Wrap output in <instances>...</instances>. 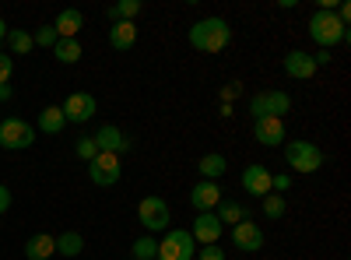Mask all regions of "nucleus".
Masks as SVG:
<instances>
[{
    "mask_svg": "<svg viewBox=\"0 0 351 260\" xmlns=\"http://www.w3.org/2000/svg\"><path fill=\"white\" fill-rule=\"evenodd\" d=\"M232 43V28L225 18H200L190 25V46L200 53H221Z\"/></svg>",
    "mask_w": 351,
    "mask_h": 260,
    "instance_id": "1",
    "label": "nucleus"
},
{
    "mask_svg": "<svg viewBox=\"0 0 351 260\" xmlns=\"http://www.w3.org/2000/svg\"><path fill=\"white\" fill-rule=\"evenodd\" d=\"M309 36L319 49H334V46L348 43V25L334 11H316L309 18Z\"/></svg>",
    "mask_w": 351,
    "mask_h": 260,
    "instance_id": "2",
    "label": "nucleus"
},
{
    "mask_svg": "<svg viewBox=\"0 0 351 260\" xmlns=\"http://www.w3.org/2000/svg\"><path fill=\"white\" fill-rule=\"evenodd\" d=\"M285 162H288V169H295V172H302V176H309V172L324 169L327 155L313 141H285Z\"/></svg>",
    "mask_w": 351,
    "mask_h": 260,
    "instance_id": "3",
    "label": "nucleus"
},
{
    "mask_svg": "<svg viewBox=\"0 0 351 260\" xmlns=\"http://www.w3.org/2000/svg\"><path fill=\"white\" fill-rule=\"evenodd\" d=\"M137 222L141 228L148 236L155 233H169V225H172V211L162 197H141V204H137Z\"/></svg>",
    "mask_w": 351,
    "mask_h": 260,
    "instance_id": "4",
    "label": "nucleus"
},
{
    "mask_svg": "<svg viewBox=\"0 0 351 260\" xmlns=\"http://www.w3.org/2000/svg\"><path fill=\"white\" fill-rule=\"evenodd\" d=\"M193 257H197V243L190 236V228H169L158 243L155 260H193Z\"/></svg>",
    "mask_w": 351,
    "mask_h": 260,
    "instance_id": "5",
    "label": "nucleus"
},
{
    "mask_svg": "<svg viewBox=\"0 0 351 260\" xmlns=\"http://www.w3.org/2000/svg\"><path fill=\"white\" fill-rule=\"evenodd\" d=\"M36 144V127L25 123L21 117H4L0 120V148L8 152H21V148H32Z\"/></svg>",
    "mask_w": 351,
    "mask_h": 260,
    "instance_id": "6",
    "label": "nucleus"
},
{
    "mask_svg": "<svg viewBox=\"0 0 351 260\" xmlns=\"http://www.w3.org/2000/svg\"><path fill=\"white\" fill-rule=\"evenodd\" d=\"M250 117L253 120H263V117H278V120H285V113L291 109V99H288V92H256L253 99H250Z\"/></svg>",
    "mask_w": 351,
    "mask_h": 260,
    "instance_id": "7",
    "label": "nucleus"
},
{
    "mask_svg": "<svg viewBox=\"0 0 351 260\" xmlns=\"http://www.w3.org/2000/svg\"><path fill=\"white\" fill-rule=\"evenodd\" d=\"M88 176H92L95 187H116L123 176V162L120 155H109V152H99L92 162H88Z\"/></svg>",
    "mask_w": 351,
    "mask_h": 260,
    "instance_id": "8",
    "label": "nucleus"
},
{
    "mask_svg": "<svg viewBox=\"0 0 351 260\" xmlns=\"http://www.w3.org/2000/svg\"><path fill=\"white\" fill-rule=\"evenodd\" d=\"M92 137H95V148H99V152H109V155H123V152L134 148V137L123 134L116 123H102Z\"/></svg>",
    "mask_w": 351,
    "mask_h": 260,
    "instance_id": "9",
    "label": "nucleus"
},
{
    "mask_svg": "<svg viewBox=\"0 0 351 260\" xmlns=\"http://www.w3.org/2000/svg\"><path fill=\"white\" fill-rule=\"evenodd\" d=\"M60 109H64V120L67 123H88V120L95 117L99 102H95V95H88V92H71Z\"/></svg>",
    "mask_w": 351,
    "mask_h": 260,
    "instance_id": "10",
    "label": "nucleus"
},
{
    "mask_svg": "<svg viewBox=\"0 0 351 260\" xmlns=\"http://www.w3.org/2000/svg\"><path fill=\"white\" fill-rule=\"evenodd\" d=\"M221 233H225V225L215 218V211H200V215L193 218V225H190V236H193V243H200V246H215V243L221 239Z\"/></svg>",
    "mask_w": 351,
    "mask_h": 260,
    "instance_id": "11",
    "label": "nucleus"
},
{
    "mask_svg": "<svg viewBox=\"0 0 351 260\" xmlns=\"http://www.w3.org/2000/svg\"><path fill=\"white\" fill-rule=\"evenodd\" d=\"M232 246L243 250V253L263 250V228L253 225V218H243L239 225H232Z\"/></svg>",
    "mask_w": 351,
    "mask_h": 260,
    "instance_id": "12",
    "label": "nucleus"
},
{
    "mask_svg": "<svg viewBox=\"0 0 351 260\" xmlns=\"http://www.w3.org/2000/svg\"><path fill=\"white\" fill-rule=\"evenodd\" d=\"M271 176H274V172H271L267 165L253 162V165L243 169V190H246L250 197H267V193H271Z\"/></svg>",
    "mask_w": 351,
    "mask_h": 260,
    "instance_id": "13",
    "label": "nucleus"
},
{
    "mask_svg": "<svg viewBox=\"0 0 351 260\" xmlns=\"http://www.w3.org/2000/svg\"><path fill=\"white\" fill-rule=\"evenodd\" d=\"M221 187L218 183H211V180H200V183H193L190 187V204L197 208V215L200 211H215L218 204H221Z\"/></svg>",
    "mask_w": 351,
    "mask_h": 260,
    "instance_id": "14",
    "label": "nucleus"
},
{
    "mask_svg": "<svg viewBox=\"0 0 351 260\" xmlns=\"http://www.w3.org/2000/svg\"><path fill=\"white\" fill-rule=\"evenodd\" d=\"M253 137L263 144V148H278V144H285L288 130H285V120L278 117H263V120H253Z\"/></svg>",
    "mask_w": 351,
    "mask_h": 260,
    "instance_id": "15",
    "label": "nucleus"
},
{
    "mask_svg": "<svg viewBox=\"0 0 351 260\" xmlns=\"http://www.w3.org/2000/svg\"><path fill=\"white\" fill-rule=\"evenodd\" d=\"M285 74H288V78H295V81H309V78L316 74L313 53H306V49H291V53L285 56Z\"/></svg>",
    "mask_w": 351,
    "mask_h": 260,
    "instance_id": "16",
    "label": "nucleus"
},
{
    "mask_svg": "<svg viewBox=\"0 0 351 260\" xmlns=\"http://www.w3.org/2000/svg\"><path fill=\"white\" fill-rule=\"evenodd\" d=\"M81 28H84V14L74 11V8L60 11V14H56V21H53V32L60 36V39H77Z\"/></svg>",
    "mask_w": 351,
    "mask_h": 260,
    "instance_id": "17",
    "label": "nucleus"
},
{
    "mask_svg": "<svg viewBox=\"0 0 351 260\" xmlns=\"http://www.w3.org/2000/svg\"><path fill=\"white\" fill-rule=\"evenodd\" d=\"M134 43H137V25L134 21H116L112 28H109V46L112 49H134Z\"/></svg>",
    "mask_w": 351,
    "mask_h": 260,
    "instance_id": "18",
    "label": "nucleus"
},
{
    "mask_svg": "<svg viewBox=\"0 0 351 260\" xmlns=\"http://www.w3.org/2000/svg\"><path fill=\"white\" fill-rule=\"evenodd\" d=\"M53 253H56V239L49 233H36L32 239L25 243V257L28 260H49Z\"/></svg>",
    "mask_w": 351,
    "mask_h": 260,
    "instance_id": "19",
    "label": "nucleus"
},
{
    "mask_svg": "<svg viewBox=\"0 0 351 260\" xmlns=\"http://www.w3.org/2000/svg\"><path fill=\"white\" fill-rule=\"evenodd\" d=\"M215 218H218L221 225H228V228H232V225H239L243 218H250V211L239 204V200H228V197H221V204L215 208Z\"/></svg>",
    "mask_w": 351,
    "mask_h": 260,
    "instance_id": "20",
    "label": "nucleus"
},
{
    "mask_svg": "<svg viewBox=\"0 0 351 260\" xmlns=\"http://www.w3.org/2000/svg\"><path fill=\"white\" fill-rule=\"evenodd\" d=\"M197 169H200V176L204 180H211V183H218L221 176H225V169H228V162H225V155H218V152H208L200 162H197Z\"/></svg>",
    "mask_w": 351,
    "mask_h": 260,
    "instance_id": "21",
    "label": "nucleus"
},
{
    "mask_svg": "<svg viewBox=\"0 0 351 260\" xmlns=\"http://www.w3.org/2000/svg\"><path fill=\"white\" fill-rule=\"evenodd\" d=\"M64 127H67V120H64V109L60 106H46L39 113V130L43 134H60Z\"/></svg>",
    "mask_w": 351,
    "mask_h": 260,
    "instance_id": "22",
    "label": "nucleus"
},
{
    "mask_svg": "<svg viewBox=\"0 0 351 260\" xmlns=\"http://www.w3.org/2000/svg\"><path fill=\"white\" fill-rule=\"evenodd\" d=\"M53 56H56L60 64H77V60H81V43H77V39H56Z\"/></svg>",
    "mask_w": 351,
    "mask_h": 260,
    "instance_id": "23",
    "label": "nucleus"
},
{
    "mask_svg": "<svg viewBox=\"0 0 351 260\" xmlns=\"http://www.w3.org/2000/svg\"><path fill=\"white\" fill-rule=\"evenodd\" d=\"M81 250H84V236H81V233L56 236V253H60V257H77Z\"/></svg>",
    "mask_w": 351,
    "mask_h": 260,
    "instance_id": "24",
    "label": "nucleus"
},
{
    "mask_svg": "<svg viewBox=\"0 0 351 260\" xmlns=\"http://www.w3.org/2000/svg\"><path fill=\"white\" fill-rule=\"evenodd\" d=\"M8 46H11V56H25L36 43H32L28 32H21V28H8Z\"/></svg>",
    "mask_w": 351,
    "mask_h": 260,
    "instance_id": "25",
    "label": "nucleus"
},
{
    "mask_svg": "<svg viewBox=\"0 0 351 260\" xmlns=\"http://www.w3.org/2000/svg\"><path fill=\"white\" fill-rule=\"evenodd\" d=\"M134 260H155L158 257V239L155 236H141V239H134Z\"/></svg>",
    "mask_w": 351,
    "mask_h": 260,
    "instance_id": "26",
    "label": "nucleus"
},
{
    "mask_svg": "<svg viewBox=\"0 0 351 260\" xmlns=\"http://www.w3.org/2000/svg\"><path fill=\"white\" fill-rule=\"evenodd\" d=\"M285 211H288V200L281 193H267V197H263V215H267L271 222H278Z\"/></svg>",
    "mask_w": 351,
    "mask_h": 260,
    "instance_id": "27",
    "label": "nucleus"
},
{
    "mask_svg": "<svg viewBox=\"0 0 351 260\" xmlns=\"http://www.w3.org/2000/svg\"><path fill=\"white\" fill-rule=\"evenodd\" d=\"M141 0H120V4H116V14H120V21H134L137 14H141Z\"/></svg>",
    "mask_w": 351,
    "mask_h": 260,
    "instance_id": "28",
    "label": "nucleus"
},
{
    "mask_svg": "<svg viewBox=\"0 0 351 260\" xmlns=\"http://www.w3.org/2000/svg\"><path fill=\"white\" fill-rule=\"evenodd\" d=\"M74 152H77V158H84V162H92V158L99 155V148H95V137H77V144H74Z\"/></svg>",
    "mask_w": 351,
    "mask_h": 260,
    "instance_id": "29",
    "label": "nucleus"
},
{
    "mask_svg": "<svg viewBox=\"0 0 351 260\" xmlns=\"http://www.w3.org/2000/svg\"><path fill=\"white\" fill-rule=\"evenodd\" d=\"M56 39H60V36L53 32V25H43L39 32L32 36V43H36V46H43V49H53V46H56Z\"/></svg>",
    "mask_w": 351,
    "mask_h": 260,
    "instance_id": "30",
    "label": "nucleus"
},
{
    "mask_svg": "<svg viewBox=\"0 0 351 260\" xmlns=\"http://www.w3.org/2000/svg\"><path fill=\"white\" fill-rule=\"evenodd\" d=\"M14 74V60H11V53H0V84H8Z\"/></svg>",
    "mask_w": 351,
    "mask_h": 260,
    "instance_id": "31",
    "label": "nucleus"
},
{
    "mask_svg": "<svg viewBox=\"0 0 351 260\" xmlns=\"http://www.w3.org/2000/svg\"><path fill=\"white\" fill-rule=\"evenodd\" d=\"M197 260H225V253H221L218 243H215V246H200V250H197Z\"/></svg>",
    "mask_w": 351,
    "mask_h": 260,
    "instance_id": "32",
    "label": "nucleus"
},
{
    "mask_svg": "<svg viewBox=\"0 0 351 260\" xmlns=\"http://www.w3.org/2000/svg\"><path fill=\"white\" fill-rule=\"evenodd\" d=\"M243 88H239V81H232V84H225V88H221V99H225V106L232 102V99H236Z\"/></svg>",
    "mask_w": 351,
    "mask_h": 260,
    "instance_id": "33",
    "label": "nucleus"
},
{
    "mask_svg": "<svg viewBox=\"0 0 351 260\" xmlns=\"http://www.w3.org/2000/svg\"><path fill=\"white\" fill-rule=\"evenodd\" d=\"M330 60H334L330 49H319V53H313V64H316V71H319V67H327Z\"/></svg>",
    "mask_w": 351,
    "mask_h": 260,
    "instance_id": "34",
    "label": "nucleus"
},
{
    "mask_svg": "<svg viewBox=\"0 0 351 260\" xmlns=\"http://www.w3.org/2000/svg\"><path fill=\"white\" fill-rule=\"evenodd\" d=\"M8 208H11V190H8L4 183H0V215H4Z\"/></svg>",
    "mask_w": 351,
    "mask_h": 260,
    "instance_id": "35",
    "label": "nucleus"
},
{
    "mask_svg": "<svg viewBox=\"0 0 351 260\" xmlns=\"http://www.w3.org/2000/svg\"><path fill=\"white\" fill-rule=\"evenodd\" d=\"M14 92H11V84H0V102H8Z\"/></svg>",
    "mask_w": 351,
    "mask_h": 260,
    "instance_id": "36",
    "label": "nucleus"
},
{
    "mask_svg": "<svg viewBox=\"0 0 351 260\" xmlns=\"http://www.w3.org/2000/svg\"><path fill=\"white\" fill-rule=\"evenodd\" d=\"M4 39H8V21L0 18V43H4Z\"/></svg>",
    "mask_w": 351,
    "mask_h": 260,
    "instance_id": "37",
    "label": "nucleus"
}]
</instances>
